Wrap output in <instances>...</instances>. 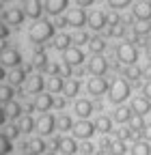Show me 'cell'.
I'll use <instances>...</instances> for the list:
<instances>
[{"instance_id": "obj_1", "label": "cell", "mask_w": 151, "mask_h": 155, "mask_svg": "<svg viewBox=\"0 0 151 155\" xmlns=\"http://www.w3.org/2000/svg\"><path fill=\"white\" fill-rule=\"evenodd\" d=\"M54 24L52 22H48V19H39V22H35L32 26H30V30H28V39L32 43H45L48 39H52L54 37Z\"/></svg>"}, {"instance_id": "obj_2", "label": "cell", "mask_w": 151, "mask_h": 155, "mask_svg": "<svg viewBox=\"0 0 151 155\" xmlns=\"http://www.w3.org/2000/svg\"><path fill=\"white\" fill-rule=\"evenodd\" d=\"M129 93H132L129 82L125 80V78H117V80H112L110 86H108V99H110L112 104L121 106L127 97H129Z\"/></svg>"}, {"instance_id": "obj_3", "label": "cell", "mask_w": 151, "mask_h": 155, "mask_svg": "<svg viewBox=\"0 0 151 155\" xmlns=\"http://www.w3.org/2000/svg\"><path fill=\"white\" fill-rule=\"evenodd\" d=\"M117 58H119V63H123V65H136V61H138V50H136V45L129 43V41L119 43V45H117Z\"/></svg>"}, {"instance_id": "obj_4", "label": "cell", "mask_w": 151, "mask_h": 155, "mask_svg": "<svg viewBox=\"0 0 151 155\" xmlns=\"http://www.w3.org/2000/svg\"><path fill=\"white\" fill-rule=\"evenodd\" d=\"M0 65L9 67V69L22 67V54L15 48H2V52H0Z\"/></svg>"}, {"instance_id": "obj_5", "label": "cell", "mask_w": 151, "mask_h": 155, "mask_svg": "<svg viewBox=\"0 0 151 155\" xmlns=\"http://www.w3.org/2000/svg\"><path fill=\"white\" fill-rule=\"evenodd\" d=\"M54 151H59L63 155H76L78 153V142L76 138H69V136H59V138H54Z\"/></svg>"}, {"instance_id": "obj_6", "label": "cell", "mask_w": 151, "mask_h": 155, "mask_svg": "<svg viewBox=\"0 0 151 155\" xmlns=\"http://www.w3.org/2000/svg\"><path fill=\"white\" fill-rule=\"evenodd\" d=\"M71 131H73V138L89 140L91 136L95 134V123H93V121H89V119H80L78 123H73Z\"/></svg>"}, {"instance_id": "obj_7", "label": "cell", "mask_w": 151, "mask_h": 155, "mask_svg": "<svg viewBox=\"0 0 151 155\" xmlns=\"http://www.w3.org/2000/svg\"><path fill=\"white\" fill-rule=\"evenodd\" d=\"M108 86H110V82L106 80L104 75H93L91 80H89V84H86V91L93 97H102V95L108 93Z\"/></svg>"}, {"instance_id": "obj_8", "label": "cell", "mask_w": 151, "mask_h": 155, "mask_svg": "<svg viewBox=\"0 0 151 155\" xmlns=\"http://www.w3.org/2000/svg\"><path fill=\"white\" fill-rule=\"evenodd\" d=\"M35 129L39 131V136H50L56 129V119H54L50 112H43L39 119L35 121Z\"/></svg>"}, {"instance_id": "obj_9", "label": "cell", "mask_w": 151, "mask_h": 155, "mask_svg": "<svg viewBox=\"0 0 151 155\" xmlns=\"http://www.w3.org/2000/svg\"><path fill=\"white\" fill-rule=\"evenodd\" d=\"M65 26H73V28H82L84 24H86V13H84V9H69L65 15Z\"/></svg>"}, {"instance_id": "obj_10", "label": "cell", "mask_w": 151, "mask_h": 155, "mask_svg": "<svg viewBox=\"0 0 151 155\" xmlns=\"http://www.w3.org/2000/svg\"><path fill=\"white\" fill-rule=\"evenodd\" d=\"M24 88H26L28 95H39V93H43V88H45L43 75H41V73H30V75L26 78V82H24Z\"/></svg>"}, {"instance_id": "obj_11", "label": "cell", "mask_w": 151, "mask_h": 155, "mask_svg": "<svg viewBox=\"0 0 151 155\" xmlns=\"http://www.w3.org/2000/svg\"><path fill=\"white\" fill-rule=\"evenodd\" d=\"M54 108V95L52 93H39V95H35V101H32V110L37 112H50Z\"/></svg>"}, {"instance_id": "obj_12", "label": "cell", "mask_w": 151, "mask_h": 155, "mask_svg": "<svg viewBox=\"0 0 151 155\" xmlns=\"http://www.w3.org/2000/svg\"><path fill=\"white\" fill-rule=\"evenodd\" d=\"M63 63H67L69 67H80V65L84 63V52H82L80 48H76V45L67 48V50L63 52Z\"/></svg>"}, {"instance_id": "obj_13", "label": "cell", "mask_w": 151, "mask_h": 155, "mask_svg": "<svg viewBox=\"0 0 151 155\" xmlns=\"http://www.w3.org/2000/svg\"><path fill=\"white\" fill-rule=\"evenodd\" d=\"M132 17H134L136 22H149V19H151V2H149V0L136 2L134 9H132Z\"/></svg>"}, {"instance_id": "obj_14", "label": "cell", "mask_w": 151, "mask_h": 155, "mask_svg": "<svg viewBox=\"0 0 151 155\" xmlns=\"http://www.w3.org/2000/svg\"><path fill=\"white\" fill-rule=\"evenodd\" d=\"M24 11H22V7H9V9H5V19L2 22L7 24V26H20L22 22H24Z\"/></svg>"}, {"instance_id": "obj_15", "label": "cell", "mask_w": 151, "mask_h": 155, "mask_svg": "<svg viewBox=\"0 0 151 155\" xmlns=\"http://www.w3.org/2000/svg\"><path fill=\"white\" fill-rule=\"evenodd\" d=\"M22 11L30 19H39L41 13H43V5L39 2V0H24V2H22Z\"/></svg>"}, {"instance_id": "obj_16", "label": "cell", "mask_w": 151, "mask_h": 155, "mask_svg": "<svg viewBox=\"0 0 151 155\" xmlns=\"http://www.w3.org/2000/svg\"><path fill=\"white\" fill-rule=\"evenodd\" d=\"M86 24L93 28V30H102L106 28V13L102 9H95V11H91L86 15Z\"/></svg>"}, {"instance_id": "obj_17", "label": "cell", "mask_w": 151, "mask_h": 155, "mask_svg": "<svg viewBox=\"0 0 151 155\" xmlns=\"http://www.w3.org/2000/svg\"><path fill=\"white\" fill-rule=\"evenodd\" d=\"M89 71L93 73V75H104L106 71H108V61L102 56V54H95L89 61Z\"/></svg>"}, {"instance_id": "obj_18", "label": "cell", "mask_w": 151, "mask_h": 155, "mask_svg": "<svg viewBox=\"0 0 151 155\" xmlns=\"http://www.w3.org/2000/svg\"><path fill=\"white\" fill-rule=\"evenodd\" d=\"M132 112L134 114H140V116H145V114H149L151 112V101L147 99L145 95H138V97H134L132 99Z\"/></svg>"}, {"instance_id": "obj_19", "label": "cell", "mask_w": 151, "mask_h": 155, "mask_svg": "<svg viewBox=\"0 0 151 155\" xmlns=\"http://www.w3.org/2000/svg\"><path fill=\"white\" fill-rule=\"evenodd\" d=\"M93 110H95V106H93L89 99H78L73 104V112L80 116V119H89V116L93 114Z\"/></svg>"}, {"instance_id": "obj_20", "label": "cell", "mask_w": 151, "mask_h": 155, "mask_svg": "<svg viewBox=\"0 0 151 155\" xmlns=\"http://www.w3.org/2000/svg\"><path fill=\"white\" fill-rule=\"evenodd\" d=\"M67 5H69V0H45L43 9H45L50 15H61V13L67 9Z\"/></svg>"}, {"instance_id": "obj_21", "label": "cell", "mask_w": 151, "mask_h": 155, "mask_svg": "<svg viewBox=\"0 0 151 155\" xmlns=\"http://www.w3.org/2000/svg\"><path fill=\"white\" fill-rule=\"evenodd\" d=\"M28 75H30V73H28L24 67H15V69H11V73H9V84H11V86H20V84L26 82Z\"/></svg>"}, {"instance_id": "obj_22", "label": "cell", "mask_w": 151, "mask_h": 155, "mask_svg": "<svg viewBox=\"0 0 151 155\" xmlns=\"http://www.w3.org/2000/svg\"><path fill=\"white\" fill-rule=\"evenodd\" d=\"M52 45H54V50L65 52L67 48H71V35H67V32H59V35H54V37H52Z\"/></svg>"}, {"instance_id": "obj_23", "label": "cell", "mask_w": 151, "mask_h": 155, "mask_svg": "<svg viewBox=\"0 0 151 155\" xmlns=\"http://www.w3.org/2000/svg\"><path fill=\"white\" fill-rule=\"evenodd\" d=\"M45 86H48V93H52V95L63 93V88H65V80H63V75H50L48 80H45Z\"/></svg>"}, {"instance_id": "obj_24", "label": "cell", "mask_w": 151, "mask_h": 155, "mask_svg": "<svg viewBox=\"0 0 151 155\" xmlns=\"http://www.w3.org/2000/svg\"><path fill=\"white\" fill-rule=\"evenodd\" d=\"M80 93V80H76V78H67L65 80V88H63V95L67 97V99H71V97H76Z\"/></svg>"}, {"instance_id": "obj_25", "label": "cell", "mask_w": 151, "mask_h": 155, "mask_svg": "<svg viewBox=\"0 0 151 155\" xmlns=\"http://www.w3.org/2000/svg\"><path fill=\"white\" fill-rule=\"evenodd\" d=\"M93 123H95V131H102V134H110L112 131V119L106 116V114H99Z\"/></svg>"}, {"instance_id": "obj_26", "label": "cell", "mask_w": 151, "mask_h": 155, "mask_svg": "<svg viewBox=\"0 0 151 155\" xmlns=\"http://www.w3.org/2000/svg\"><path fill=\"white\" fill-rule=\"evenodd\" d=\"M132 108H127V106H119L117 110H115V114H112V119H115L117 123H129V119H132Z\"/></svg>"}, {"instance_id": "obj_27", "label": "cell", "mask_w": 151, "mask_h": 155, "mask_svg": "<svg viewBox=\"0 0 151 155\" xmlns=\"http://www.w3.org/2000/svg\"><path fill=\"white\" fill-rule=\"evenodd\" d=\"M17 125H20V131L22 134H32L35 131V119H32L30 114H22Z\"/></svg>"}, {"instance_id": "obj_28", "label": "cell", "mask_w": 151, "mask_h": 155, "mask_svg": "<svg viewBox=\"0 0 151 155\" xmlns=\"http://www.w3.org/2000/svg\"><path fill=\"white\" fill-rule=\"evenodd\" d=\"M86 45H89V50L93 52V56H95V54H102V52L106 50V41H104L102 37H91Z\"/></svg>"}, {"instance_id": "obj_29", "label": "cell", "mask_w": 151, "mask_h": 155, "mask_svg": "<svg viewBox=\"0 0 151 155\" xmlns=\"http://www.w3.org/2000/svg\"><path fill=\"white\" fill-rule=\"evenodd\" d=\"M89 35H86V30H82V28H76V32L71 35V43L76 45V48H80V45H86L89 43Z\"/></svg>"}, {"instance_id": "obj_30", "label": "cell", "mask_w": 151, "mask_h": 155, "mask_svg": "<svg viewBox=\"0 0 151 155\" xmlns=\"http://www.w3.org/2000/svg\"><path fill=\"white\" fill-rule=\"evenodd\" d=\"M13 95H15V91H13V86L11 84H0V106H7L9 101H13Z\"/></svg>"}, {"instance_id": "obj_31", "label": "cell", "mask_w": 151, "mask_h": 155, "mask_svg": "<svg viewBox=\"0 0 151 155\" xmlns=\"http://www.w3.org/2000/svg\"><path fill=\"white\" fill-rule=\"evenodd\" d=\"M32 67H37V69H45L48 67V54L43 50H37L32 54Z\"/></svg>"}, {"instance_id": "obj_32", "label": "cell", "mask_w": 151, "mask_h": 155, "mask_svg": "<svg viewBox=\"0 0 151 155\" xmlns=\"http://www.w3.org/2000/svg\"><path fill=\"white\" fill-rule=\"evenodd\" d=\"M26 144H28L26 149H30V151H35V153H39V155H43V153L48 151V144H45L43 138H32V140L26 142Z\"/></svg>"}, {"instance_id": "obj_33", "label": "cell", "mask_w": 151, "mask_h": 155, "mask_svg": "<svg viewBox=\"0 0 151 155\" xmlns=\"http://www.w3.org/2000/svg\"><path fill=\"white\" fill-rule=\"evenodd\" d=\"M73 127V121H71V116L69 114H61L59 116V119H56V129H59V131H69Z\"/></svg>"}, {"instance_id": "obj_34", "label": "cell", "mask_w": 151, "mask_h": 155, "mask_svg": "<svg viewBox=\"0 0 151 155\" xmlns=\"http://www.w3.org/2000/svg\"><path fill=\"white\" fill-rule=\"evenodd\" d=\"M5 112H7V119H20V116H22V106L17 101H9Z\"/></svg>"}, {"instance_id": "obj_35", "label": "cell", "mask_w": 151, "mask_h": 155, "mask_svg": "<svg viewBox=\"0 0 151 155\" xmlns=\"http://www.w3.org/2000/svg\"><path fill=\"white\" fill-rule=\"evenodd\" d=\"M132 155H151V147L147 140H138L132 147Z\"/></svg>"}, {"instance_id": "obj_36", "label": "cell", "mask_w": 151, "mask_h": 155, "mask_svg": "<svg viewBox=\"0 0 151 155\" xmlns=\"http://www.w3.org/2000/svg\"><path fill=\"white\" fill-rule=\"evenodd\" d=\"M132 30H134L136 37H149L151 35V24L149 22H136L132 26Z\"/></svg>"}, {"instance_id": "obj_37", "label": "cell", "mask_w": 151, "mask_h": 155, "mask_svg": "<svg viewBox=\"0 0 151 155\" xmlns=\"http://www.w3.org/2000/svg\"><path fill=\"white\" fill-rule=\"evenodd\" d=\"M145 121H143V116L140 114H132V119H129V129L134 131V134H138V131H143L145 129Z\"/></svg>"}, {"instance_id": "obj_38", "label": "cell", "mask_w": 151, "mask_h": 155, "mask_svg": "<svg viewBox=\"0 0 151 155\" xmlns=\"http://www.w3.org/2000/svg\"><path fill=\"white\" fill-rule=\"evenodd\" d=\"M140 75H143V69H140L138 65H127V69H125V78H127V80L138 82Z\"/></svg>"}, {"instance_id": "obj_39", "label": "cell", "mask_w": 151, "mask_h": 155, "mask_svg": "<svg viewBox=\"0 0 151 155\" xmlns=\"http://www.w3.org/2000/svg\"><path fill=\"white\" fill-rule=\"evenodd\" d=\"M125 151H127V147H125V142H123V140H115V142H110V153H112V155H125Z\"/></svg>"}, {"instance_id": "obj_40", "label": "cell", "mask_w": 151, "mask_h": 155, "mask_svg": "<svg viewBox=\"0 0 151 155\" xmlns=\"http://www.w3.org/2000/svg\"><path fill=\"white\" fill-rule=\"evenodd\" d=\"M11 149H13L11 140L7 138L5 134H0V155H9V153H11Z\"/></svg>"}, {"instance_id": "obj_41", "label": "cell", "mask_w": 151, "mask_h": 155, "mask_svg": "<svg viewBox=\"0 0 151 155\" xmlns=\"http://www.w3.org/2000/svg\"><path fill=\"white\" fill-rule=\"evenodd\" d=\"M108 35L110 37H123L125 35V26L119 22V24H112V26H108Z\"/></svg>"}, {"instance_id": "obj_42", "label": "cell", "mask_w": 151, "mask_h": 155, "mask_svg": "<svg viewBox=\"0 0 151 155\" xmlns=\"http://www.w3.org/2000/svg\"><path fill=\"white\" fill-rule=\"evenodd\" d=\"M132 136H134V131H132L129 127H121V129H117V140H132Z\"/></svg>"}, {"instance_id": "obj_43", "label": "cell", "mask_w": 151, "mask_h": 155, "mask_svg": "<svg viewBox=\"0 0 151 155\" xmlns=\"http://www.w3.org/2000/svg\"><path fill=\"white\" fill-rule=\"evenodd\" d=\"M93 153H95V144L89 142V140H84L80 144V155H93Z\"/></svg>"}, {"instance_id": "obj_44", "label": "cell", "mask_w": 151, "mask_h": 155, "mask_svg": "<svg viewBox=\"0 0 151 155\" xmlns=\"http://www.w3.org/2000/svg\"><path fill=\"white\" fill-rule=\"evenodd\" d=\"M20 134H22V131H20V125H9V127H7V134H5V136H7L9 140H15V138H17Z\"/></svg>"}, {"instance_id": "obj_45", "label": "cell", "mask_w": 151, "mask_h": 155, "mask_svg": "<svg viewBox=\"0 0 151 155\" xmlns=\"http://www.w3.org/2000/svg\"><path fill=\"white\" fill-rule=\"evenodd\" d=\"M127 5H132V0H108L110 9H125Z\"/></svg>"}, {"instance_id": "obj_46", "label": "cell", "mask_w": 151, "mask_h": 155, "mask_svg": "<svg viewBox=\"0 0 151 155\" xmlns=\"http://www.w3.org/2000/svg\"><path fill=\"white\" fill-rule=\"evenodd\" d=\"M65 106H67V97H65V95H63V97H54V108L65 110Z\"/></svg>"}, {"instance_id": "obj_47", "label": "cell", "mask_w": 151, "mask_h": 155, "mask_svg": "<svg viewBox=\"0 0 151 155\" xmlns=\"http://www.w3.org/2000/svg\"><path fill=\"white\" fill-rule=\"evenodd\" d=\"M140 134H143V138H145L147 142H151V123H147V125H145V129H143Z\"/></svg>"}, {"instance_id": "obj_48", "label": "cell", "mask_w": 151, "mask_h": 155, "mask_svg": "<svg viewBox=\"0 0 151 155\" xmlns=\"http://www.w3.org/2000/svg\"><path fill=\"white\" fill-rule=\"evenodd\" d=\"M7 37H9V26L0 19V39H7Z\"/></svg>"}, {"instance_id": "obj_49", "label": "cell", "mask_w": 151, "mask_h": 155, "mask_svg": "<svg viewBox=\"0 0 151 155\" xmlns=\"http://www.w3.org/2000/svg\"><path fill=\"white\" fill-rule=\"evenodd\" d=\"M143 95L151 101V80H147V82H145V86H143Z\"/></svg>"}, {"instance_id": "obj_50", "label": "cell", "mask_w": 151, "mask_h": 155, "mask_svg": "<svg viewBox=\"0 0 151 155\" xmlns=\"http://www.w3.org/2000/svg\"><path fill=\"white\" fill-rule=\"evenodd\" d=\"M93 2H95V0H76V5H78L80 9H86V7H91Z\"/></svg>"}, {"instance_id": "obj_51", "label": "cell", "mask_w": 151, "mask_h": 155, "mask_svg": "<svg viewBox=\"0 0 151 155\" xmlns=\"http://www.w3.org/2000/svg\"><path fill=\"white\" fill-rule=\"evenodd\" d=\"M5 121H7V112H5V108H2V106H0V125H2Z\"/></svg>"}, {"instance_id": "obj_52", "label": "cell", "mask_w": 151, "mask_h": 155, "mask_svg": "<svg viewBox=\"0 0 151 155\" xmlns=\"http://www.w3.org/2000/svg\"><path fill=\"white\" fill-rule=\"evenodd\" d=\"M5 78H7V73H5V67H2V65H0V82H2V80H5Z\"/></svg>"}, {"instance_id": "obj_53", "label": "cell", "mask_w": 151, "mask_h": 155, "mask_svg": "<svg viewBox=\"0 0 151 155\" xmlns=\"http://www.w3.org/2000/svg\"><path fill=\"white\" fill-rule=\"evenodd\" d=\"M147 61H151V43L147 45Z\"/></svg>"}, {"instance_id": "obj_54", "label": "cell", "mask_w": 151, "mask_h": 155, "mask_svg": "<svg viewBox=\"0 0 151 155\" xmlns=\"http://www.w3.org/2000/svg\"><path fill=\"white\" fill-rule=\"evenodd\" d=\"M24 155H39V153H35V151H30V149H26V153Z\"/></svg>"}, {"instance_id": "obj_55", "label": "cell", "mask_w": 151, "mask_h": 155, "mask_svg": "<svg viewBox=\"0 0 151 155\" xmlns=\"http://www.w3.org/2000/svg\"><path fill=\"white\" fill-rule=\"evenodd\" d=\"M43 155H56V153H54V151H45Z\"/></svg>"}, {"instance_id": "obj_56", "label": "cell", "mask_w": 151, "mask_h": 155, "mask_svg": "<svg viewBox=\"0 0 151 155\" xmlns=\"http://www.w3.org/2000/svg\"><path fill=\"white\" fill-rule=\"evenodd\" d=\"M149 2H151V0H149Z\"/></svg>"}]
</instances>
